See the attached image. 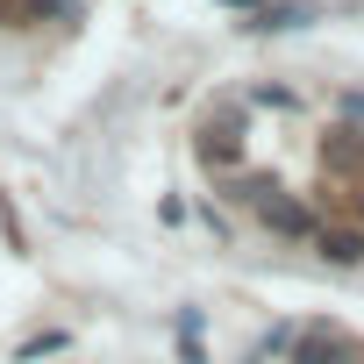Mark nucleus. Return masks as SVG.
<instances>
[{"label": "nucleus", "mask_w": 364, "mask_h": 364, "mask_svg": "<svg viewBox=\"0 0 364 364\" xmlns=\"http://www.w3.org/2000/svg\"><path fill=\"white\" fill-rule=\"evenodd\" d=\"M257 193V215H264V229H279V236H314V215L293 200V193H279V186H250Z\"/></svg>", "instance_id": "1"}, {"label": "nucleus", "mask_w": 364, "mask_h": 364, "mask_svg": "<svg viewBox=\"0 0 364 364\" xmlns=\"http://www.w3.org/2000/svg\"><path fill=\"white\" fill-rule=\"evenodd\" d=\"M293 364H350V343H343L336 328H300V343H293Z\"/></svg>", "instance_id": "2"}, {"label": "nucleus", "mask_w": 364, "mask_h": 364, "mask_svg": "<svg viewBox=\"0 0 364 364\" xmlns=\"http://www.w3.org/2000/svg\"><path fill=\"white\" fill-rule=\"evenodd\" d=\"M321 257H328V264H357V257H364V236H357V229H321Z\"/></svg>", "instance_id": "3"}, {"label": "nucleus", "mask_w": 364, "mask_h": 364, "mask_svg": "<svg viewBox=\"0 0 364 364\" xmlns=\"http://www.w3.org/2000/svg\"><path fill=\"white\" fill-rule=\"evenodd\" d=\"M321 157H328V171H364V143H357V136H350V129H336V136H328V150H321Z\"/></svg>", "instance_id": "4"}, {"label": "nucleus", "mask_w": 364, "mask_h": 364, "mask_svg": "<svg viewBox=\"0 0 364 364\" xmlns=\"http://www.w3.org/2000/svg\"><path fill=\"white\" fill-rule=\"evenodd\" d=\"M300 22H314V8H307V0H286V8H257L250 29H300Z\"/></svg>", "instance_id": "5"}, {"label": "nucleus", "mask_w": 364, "mask_h": 364, "mask_svg": "<svg viewBox=\"0 0 364 364\" xmlns=\"http://www.w3.org/2000/svg\"><path fill=\"white\" fill-rule=\"evenodd\" d=\"M200 157H208V164H236V136H229V129H208V136H200Z\"/></svg>", "instance_id": "6"}, {"label": "nucleus", "mask_w": 364, "mask_h": 364, "mask_svg": "<svg viewBox=\"0 0 364 364\" xmlns=\"http://www.w3.org/2000/svg\"><path fill=\"white\" fill-rule=\"evenodd\" d=\"M43 350H65V336L50 328V336H29V343H22V357H43Z\"/></svg>", "instance_id": "7"}, {"label": "nucleus", "mask_w": 364, "mask_h": 364, "mask_svg": "<svg viewBox=\"0 0 364 364\" xmlns=\"http://www.w3.org/2000/svg\"><path fill=\"white\" fill-rule=\"evenodd\" d=\"M229 8H250V15H257V0H229Z\"/></svg>", "instance_id": "8"}, {"label": "nucleus", "mask_w": 364, "mask_h": 364, "mask_svg": "<svg viewBox=\"0 0 364 364\" xmlns=\"http://www.w3.org/2000/svg\"><path fill=\"white\" fill-rule=\"evenodd\" d=\"M50 8H65V0H50Z\"/></svg>", "instance_id": "9"}]
</instances>
